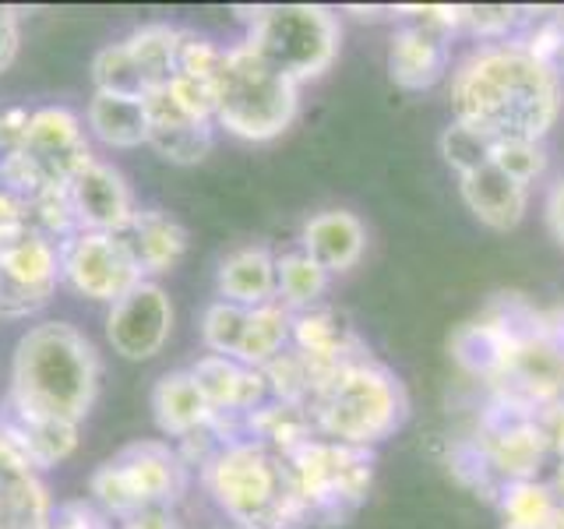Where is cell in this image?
I'll return each mask as SVG.
<instances>
[{"instance_id":"obj_1","label":"cell","mask_w":564,"mask_h":529,"mask_svg":"<svg viewBox=\"0 0 564 529\" xmlns=\"http://www.w3.org/2000/svg\"><path fill=\"white\" fill-rule=\"evenodd\" d=\"M561 75L519 40L484 43L452 71V120L487 134L543 141L561 117Z\"/></svg>"},{"instance_id":"obj_2","label":"cell","mask_w":564,"mask_h":529,"mask_svg":"<svg viewBox=\"0 0 564 529\" xmlns=\"http://www.w3.org/2000/svg\"><path fill=\"white\" fill-rule=\"evenodd\" d=\"M96 392L99 357L85 332L67 322H43L18 339L11 360L14 417L82 423Z\"/></svg>"},{"instance_id":"obj_3","label":"cell","mask_w":564,"mask_h":529,"mask_svg":"<svg viewBox=\"0 0 564 529\" xmlns=\"http://www.w3.org/2000/svg\"><path fill=\"white\" fill-rule=\"evenodd\" d=\"M205 487L237 526L300 529L311 522V511L293 487L286 458L251 438L229 441L208 458Z\"/></svg>"},{"instance_id":"obj_4","label":"cell","mask_w":564,"mask_h":529,"mask_svg":"<svg viewBox=\"0 0 564 529\" xmlns=\"http://www.w3.org/2000/svg\"><path fill=\"white\" fill-rule=\"evenodd\" d=\"M314 431L349 449H370L399 431L405 392L399 378L375 360H352L311 399Z\"/></svg>"},{"instance_id":"obj_5","label":"cell","mask_w":564,"mask_h":529,"mask_svg":"<svg viewBox=\"0 0 564 529\" xmlns=\"http://www.w3.org/2000/svg\"><path fill=\"white\" fill-rule=\"evenodd\" d=\"M300 85L240 43L226 50L216 82V123L243 141H272L296 120Z\"/></svg>"},{"instance_id":"obj_6","label":"cell","mask_w":564,"mask_h":529,"mask_svg":"<svg viewBox=\"0 0 564 529\" xmlns=\"http://www.w3.org/2000/svg\"><path fill=\"white\" fill-rule=\"evenodd\" d=\"M339 18L322 4H269L251 14L247 46L290 82L322 78L339 57Z\"/></svg>"},{"instance_id":"obj_7","label":"cell","mask_w":564,"mask_h":529,"mask_svg":"<svg viewBox=\"0 0 564 529\" xmlns=\"http://www.w3.org/2000/svg\"><path fill=\"white\" fill-rule=\"evenodd\" d=\"M88 163H93V149L82 120L64 106H43L29 117L22 152L4 159V187L29 202L46 187H67L70 176Z\"/></svg>"},{"instance_id":"obj_8","label":"cell","mask_w":564,"mask_h":529,"mask_svg":"<svg viewBox=\"0 0 564 529\" xmlns=\"http://www.w3.org/2000/svg\"><path fill=\"white\" fill-rule=\"evenodd\" d=\"M282 458H286L293 487L300 501L307 505L311 519L339 522L367 498L370 455L364 449H349L314 434Z\"/></svg>"},{"instance_id":"obj_9","label":"cell","mask_w":564,"mask_h":529,"mask_svg":"<svg viewBox=\"0 0 564 529\" xmlns=\"http://www.w3.org/2000/svg\"><path fill=\"white\" fill-rule=\"evenodd\" d=\"M88 487H93L96 501L128 519L141 508L170 505L184 487V463L163 441H138V445L106 458Z\"/></svg>"},{"instance_id":"obj_10","label":"cell","mask_w":564,"mask_h":529,"mask_svg":"<svg viewBox=\"0 0 564 529\" xmlns=\"http://www.w3.org/2000/svg\"><path fill=\"white\" fill-rule=\"evenodd\" d=\"M61 279L78 296L117 304L123 293H131L145 279V272L120 234L78 229L61 240Z\"/></svg>"},{"instance_id":"obj_11","label":"cell","mask_w":564,"mask_h":529,"mask_svg":"<svg viewBox=\"0 0 564 529\" xmlns=\"http://www.w3.org/2000/svg\"><path fill=\"white\" fill-rule=\"evenodd\" d=\"M61 247L43 234H25L0 247V314L25 317L57 290Z\"/></svg>"},{"instance_id":"obj_12","label":"cell","mask_w":564,"mask_h":529,"mask_svg":"<svg viewBox=\"0 0 564 529\" xmlns=\"http://www.w3.org/2000/svg\"><path fill=\"white\" fill-rule=\"evenodd\" d=\"M173 332V304L159 282L141 279L106 314V339L123 360H149L166 346Z\"/></svg>"},{"instance_id":"obj_13","label":"cell","mask_w":564,"mask_h":529,"mask_svg":"<svg viewBox=\"0 0 564 529\" xmlns=\"http://www.w3.org/2000/svg\"><path fill=\"white\" fill-rule=\"evenodd\" d=\"M70 205H75L78 229H96V234H123L134 219V194L128 181L113 170L93 159L85 170H78L67 184Z\"/></svg>"},{"instance_id":"obj_14","label":"cell","mask_w":564,"mask_h":529,"mask_svg":"<svg viewBox=\"0 0 564 529\" xmlns=\"http://www.w3.org/2000/svg\"><path fill=\"white\" fill-rule=\"evenodd\" d=\"M191 378L202 388V396L216 417L247 420L254 410H261L264 396H269V381H264L261 370L243 367L229 357H216V353H208V357L194 364Z\"/></svg>"},{"instance_id":"obj_15","label":"cell","mask_w":564,"mask_h":529,"mask_svg":"<svg viewBox=\"0 0 564 529\" xmlns=\"http://www.w3.org/2000/svg\"><path fill=\"white\" fill-rule=\"evenodd\" d=\"M50 516L53 505L40 473L0 431V529H46Z\"/></svg>"},{"instance_id":"obj_16","label":"cell","mask_w":564,"mask_h":529,"mask_svg":"<svg viewBox=\"0 0 564 529\" xmlns=\"http://www.w3.org/2000/svg\"><path fill=\"white\" fill-rule=\"evenodd\" d=\"M452 67V50L448 35H441L434 29H423L405 22L388 46V75L405 93H423L434 88Z\"/></svg>"},{"instance_id":"obj_17","label":"cell","mask_w":564,"mask_h":529,"mask_svg":"<svg viewBox=\"0 0 564 529\" xmlns=\"http://www.w3.org/2000/svg\"><path fill=\"white\" fill-rule=\"evenodd\" d=\"M149 102V145L176 166L202 163L212 152V120L191 117L173 106L163 88L145 96Z\"/></svg>"},{"instance_id":"obj_18","label":"cell","mask_w":564,"mask_h":529,"mask_svg":"<svg viewBox=\"0 0 564 529\" xmlns=\"http://www.w3.org/2000/svg\"><path fill=\"white\" fill-rule=\"evenodd\" d=\"M300 251L311 255L328 276H343L367 251V226L346 208H325L300 229Z\"/></svg>"},{"instance_id":"obj_19","label":"cell","mask_w":564,"mask_h":529,"mask_svg":"<svg viewBox=\"0 0 564 529\" xmlns=\"http://www.w3.org/2000/svg\"><path fill=\"white\" fill-rule=\"evenodd\" d=\"M522 339L525 335L511 325V317H484V322H469L455 332L452 353L469 375L501 381L511 360H516Z\"/></svg>"},{"instance_id":"obj_20","label":"cell","mask_w":564,"mask_h":529,"mask_svg":"<svg viewBox=\"0 0 564 529\" xmlns=\"http://www.w3.org/2000/svg\"><path fill=\"white\" fill-rule=\"evenodd\" d=\"M458 194H463V202L473 216L484 226L498 229V234L516 229L529 208V187L511 181V176L501 173L494 163L458 176Z\"/></svg>"},{"instance_id":"obj_21","label":"cell","mask_w":564,"mask_h":529,"mask_svg":"<svg viewBox=\"0 0 564 529\" xmlns=\"http://www.w3.org/2000/svg\"><path fill=\"white\" fill-rule=\"evenodd\" d=\"M546 449H551V441H546L543 428L536 420L529 417H505L501 423H494L487 431V463L490 469H498L508 484L516 481H536V466L543 463Z\"/></svg>"},{"instance_id":"obj_22","label":"cell","mask_w":564,"mask_h":529,"mask_svg":"<svg viewBox=\"0 0 564 529\" xmlns=\"http://www.w3.org/2000/svg\"><path fill=\"white\" fill-rule=\"evenodd\" d=\"M152 413L159 431L170 434V438H187V434H198L205 431L216 413L212 406L205 402L202 388L194 385L191 370H173V375H163L152 388Z\"/></svg>"},{"instance_id":"obj_23","label":"cell","mask_w":564,"mask_h":529,"mask_svg":"<svg viewBox=\"0 0 564 529\" xmlns=\"http://www.w3.org/2000/svg\"><path fill=\"white\" fill-rule=\"evenodd\" d=\"M120 237L128 240L145 276L170 272L187 251V229L159 208H138L131 226Z\"/></svg>"},{"instance_id":"obj_24","label":"cell","mask_w":564,"mask_h":529,"mask_svg":"<svg viewBox=\"0 0 564 529\" xmlns=\"http://www.w3.org/2000/svg\"><path fill=\"white\" fill-rule=\"evenodd\" d=\"M219 300L240 307H261L275 300V255L269 247H243L234 251L216 276Z\"/></svg>"},{"instance_id":"obj_25","label":"cell","mask_w":564,"mask_h":529,"mask_svg":"<svg viewBox=\"0 0 564 529\" xmlns=\"http://www.w3.org/2000/svg\"><path fill=\"white\" fill-rule=\"evenodd\" d=\"M88 128L110 149L149 145V102L138 96L96 93L88 99Z\"/></svg>"},{"instance_id":"obj_26","label":"cell","mask_w":564,"mask_h":529,"mask_svg":"<svg viewBox=\"0 0 564 529\" xmlns=\"http://www.w3.org/2000/svg\"><path fill=\"white\" fill-rule=\"evenodd\" d=\"M0 431L11 438V445L25 455L32 469H50L78 449V423L64 420H32L14 417L11 423H0Z\"/></svg>"},{"instance_id":"obj_27","label":"cell","mask_w":564,"mask_h":529,"mask_svg":"<svg viewBox=\"0 0 564 529\" xmlns=\"http://www.w3.org/2000/svg\"><path fill=\"white\" fill-rule=\"evenodd\" d=\"M293 343V314L272 300V304L251 307V317H247V332L237 353V364L261 370L264 364H272L279 353H286V346Z\"/></svg>"},{"instance_id":"obj_28","label":"cell","mask_w":564,"mask_h":529,"mask_svg":"<svg viewBox=\"0 0 564 529\" xmlns=\"http://www.w3.org/2000/svg\"><path fill=\"white\" fill-rule=\"evenodd\" d=\"M328 279L332 276L304 251H290V255L275 258V300L290 314L322 307Z\"/></svg>"},{"instance_id":"obj_29","label":"cell","mask_w":564,"mask_h":529,"mask_svg":"<svg viewBox=\"0 0 564 529\" xmlns=\"http://www.w3.org/2000/svg\"><path fill=\"white\" fill-rule=\"evenodd\" d=\"M176 43H181V29L170 25H145L128 35V46L149 93L170 85V78L176 75Z\"/></svg>"},{"instance_id":"obj_30","label":"cell","mask_w":564,"mask_h":529,"mask_svg":"<svg viewBox=\"0 0 564 529\" xmlns=\"http://www.w3.org/2000/svg\"><path fill=\"white\" fill-rule=\"evenodd\" d=\"M505 526L508 529H554L561 505L554 498V490L536 481H516L505 487Z\"/></svg>"},{"instance_id":"obj_31","label":"cell","mask_w":564,"mask_h":529,"mask_svg":"<svg viewBox=\"0 0 564 529\" xmlns=\"http://www.w3.org/2000/svg\"><path fill=\"white\" fill-rule=\"evenodd\" d=\"M93 82H96V93H113V96H138L145 99L149 88L141 71L134 64V53L128 46V40L110 43L96 53L93 61Z\"/></svg>"},{"instance_id":"obj_32","label":"cell","mask_w":564,"mask_h":529,"mask_svg":"<svg viewBox=\"0 0 564 529\" xmlns=\"http://www.w3.org/2000/svg\"><path fill=\"white\" fill-rule=\"evenodd\" d=\"M247 317H251V307L229 304V300H216L205 317H202V339L205 346L216 353V357H229L237 360L243 332H247Z\"/></svg>"},{"instance_id":"obj_33","label":"cell","mask_w":564,"mask_h":529,"mask_svg":"<svg viewBox=\"0 0 564 529\" xmlns=\"http://www.w3.org/2000/svg\"><path fill=\"white\" fill-rule=\"evenodd\" d=\"M437 149L441 155H445V163L458 173V176H466L473 170H480L490 163V155H494V141L480 131H473L466 128V123H458L452 120L445 131H441L437 138Z\"/></svg>"},{"instance_id":"obj_34","label":"cell","mask_w":564,"mask_h":529,"mask_svg":"<svg viewBox=\"0 0 564 529\" xmlns=\"http://www.w3.org/2000/svg\"><path fill=\"white\" fill-rule=\"evenodd\" d=\"M29 223L35 234H43L46 240L70 237L78 234V219H75V205H70L67 187H46L29 198Z\"/></svg>"},{"instance_id":"obj_35","label":"cell","mask_w":564,"mask_h":529,"mask_svg":"<svg viewBox=\"0 0 564 529\" xmlns=\"http://www.w3.org/2000/svg\"><path fill=\"white\" fill-rule=\"evenodd\" d=\"M490 163L501 173H508L511 181L519 184H533L546 173V145L543 141H529V138H511V141H498L494 145Z\"/></svg>"},{"instance_id":"obj_36","label":"cell","mask_w":564,"mask_h":529,"mask_svg":"<svg viewBox=\"0 0 564 529\" xmlns=\"http://www.w3.org/2000/svg\"><path fill=\"white\" fill-rule=\"evenodd\" d=\"M223 64H226V50L223 46H216L198 32H184L181 29V43H176V75L198 78V82H208L212 88H216Z\"/></svg>"},{"instance_id":"obj_37","label":"cell","mask_w":564,"mask_h":529,"mask_svg":"<svg viewBox=\"0 0 564 529\" xmlns=\"http://www.w3.org/2000/svg\"><path fill=\"white\" fill-rule=\"evenodd\" d=\"M529 18L533 14H525L522 8H463V29H469L487 43H508L519 40V29L529 25Z\"/></svg>"},{"instance_id":"obj_38","label":"cell","mask_w":564,"mask_h":529,"mask_svg":"<svg viewBox=\"0 0 564 529\" xmlns=\"http://www.w3.org/2000/svg\"><path fill=\"white\" fill-rule=\"evenodd\" d=\"M32 234V223H29V202L18 198L14 191L0 187V247Z\"/></svg>"},{"instance_id":"obj_39","label":"cell","mask_w":564,"mask_h":529,"mask_svg":"<svg viewBox=\"0 0 564 529\" xmlns=\"http://www.w3.org/2000/svg\"><path fill=\"white\" fill-rule=\"evenodd\" d=\"M29 110H0V163L11 155L22 152L25 145V131H29Z\"/></svg>"},{"instance_id":"obj_40","label":"cell","mask_w":564,"mask_h":529,"mask_svg":"<svg viewBox=\"0 0 564 529\" xmlns=\"http://www.w3.org/2000/svg\"><path fill=\"white\" fill-rule=\"evenodd\" d=\"M18 43H22V25H18V14L0 4V75H4V71L14 64Z\"/></svg>"},{"instance_id":"obj_41","label":"cell","mask_w":564,"mask_h":529,"mask_svg":"<svg viewBox=\"0 0 564 529\" xmlns=\"http://www.w3.org/2000/svg\"><path fill=\"white\" fill-rule=\"evenodd\" d=\"M123 529H176V519L170 505H152V508H141L134 516H128Z\"/></svg>"},{"instance_id":"obj_42","label":"cell","mask_w":564,"mask_h":529,"mask_svg":"<svg viewBox=\"0 0 564 529\" xmlns=\"http://www.w3.org/2000/svg\"><path fill=\"white\" fill-rule=\"evenodd\" d=\"M546 229H551V237L564 247V176H557V184L546 194Z\"/></svg>"},{"instance_id":"obj_43","label":"cell","mask_w":564,"mask_h":529,"mask_svg":"<svg viewBox=\"0 0 564 529\" xmlns=\"http://www.w3.org/2000/svg\"><path fill=\"white\" fill-rule=\"evenodd\" d=\"M551 490H554V498H557V505L564 508V463H561V469H557V476H554V484H551Z\"/></svg>"},{"instance_id":"obj_44","label":"cell","mask_w":564,"mask_h":529,"mask_svg":"<svg viewBox=\"0 0 564 529\" xmlns=\"http://www.w3.org/2000/svg\"><path fill=\"white\" fill-rule=\"evenodd\" d=\"M0 187H4V163H0Z\"/></svg>"},{"instance_id":"obj_45","label":"cell","mask_w":564,"mask_h":529,"mask_svg":"<svg viewBox=\"0 0 564 529\" xmlns=\"http://www.w3.org/2000/svg\"><path fill=\"white\" fill-rule=\"evenodd\" d=\"M229 529H251V526H229Z\"/></svg>"}]
</instances>
